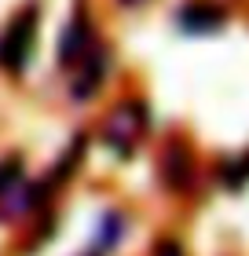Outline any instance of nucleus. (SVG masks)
<instances>
[{
    "instance_id": "1",
    "label": "nucleus",
    "mask_w": 249,
    "mask_h": 256,
    "mask_svg": "<svg viewBox=\"0 0 249 256\" xmlns=\"http://www.w3.org/2000/svg\"><path fill=\"white\" fill-rule=\"evenodd\" d=\"M33 37H37V11L26 8L19 11L15 22L0 33V66L11 70V74H19L22 66L30 59V48H33Z\"/></svg>"
},
{
    "instance_id": "2",
    "label": "nucleus",
    "mask_w": 249,
    "mask_h": 256,
    "mask_svg": "<svg viewBox=\"0 0 249 256\" xmlns=\"http://www.w3.org/2000/svg\"><path fill=\"white\" fill-rule=\"evenodd\" d=\"M88 48V18L85 11H77V18L66 26L63 33V44H59V55H63V62H77V55Z\"/></svg>"
},
{
    "instance_id": "3",
    "label": "nucleus",
    "mask_w": 249,
    "mask_h": 256,
    "mask_svg": "<svg viewBox=\"0 0 249 256\" xmlns=\"http://www.w3.org/2000/svg\"><path fill=\"white\" fill-rule=\"evenodd\" d=\"M180 22H183L187 30L201 33V30H212L220 22V11H212V8H191L187 15H180Z\"/></svg>"
},
{
    "instance_id": "4",
    "label": "nucleus",
    "mask_w": 249,
    "mask_h": 256,
    "mask_svg": "<svg viewBox=\"0 0 249 256\" xmlns=\"http://www.w3.org/2000/svg\"><path fill=\"white\" fill-rule=\"evenodd\" d=\"M19 172H22V168H19V161H15V158L0 165V194H8V190L19 183Z\"/></svg>"
},
{
    "instance_id": "5",
    "label": "nucleus",
    "mask_w": 249,
    "mask_h": 256,
    "mask_svg": "<svg viewBox=\"0 0 249 256\" xmlns=\"http://www.w3.org/2000/svg\"><path fill=\"white\" fill-rule=\"evenodd\" d=\"M245 172H249V161H245V165H238V168H231V172H227V183H231V187H238V183H245V180H249Z\"/></svg>"
}]
</instances>
